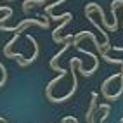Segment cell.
I'll list each match as a JSON object with an SVG mask.
<instances>
[{"label": "cell", "mask_w": 123, "mask_h": 123, "mask_svg": "<svg viewBox=\"0 0 123 123\" xmlns=\"http://www.w3.org/2000/svg\"><path fill=\"white\" fill-rule=\"evenodd\" d=\"M28 24H37V26H40V28H49L50 24H49V19H45V21H38V19H35V18H28V19H23L18 26H14V28H9V26H4V24H0V30L2 31H14V33H21V31L28 26Z\"/></svg>", "instance_id": "6da1fadb"}, {"label": "cell", "mask_w": 123, "mask_h": 123, "mask_svg": "<svg viewBox=\"0 0 123 123\" xmlns=\"http://www.w3.org/2000/svg\"><path fill=\"white\" fill-rule=\"evenodd\" d=\"M73 19V14L71 12H66V16H64V21L59 24V26H57L54 31H52V38H54V42L55 43H64L66 42V40H71L73 38V35H66V37H59V31L62 30V28H66L68 24H69V21Z\"/></svg>", "instance_id": "7a4b0ae2"}, {"label": "cell", "mask_w": 123, "mask_h": 123, "mask_svg": "<svg viewBox=\"0 0 123 123\" xmlns=\"http://www.w3.org/2000/svg\"><path fill=\"white\" fill-rule=\"evenodd\" d=\"M26 38H28V42H31V45H33V50H35V52H33V55H31L30 59H19V61H18V62H19V66H23V68H24V66H28V64H31V62H35V61H37V57H38V54H40V47H38V43H37V40L31 37V35H28Z\"/></svg>", "instance_id": "3957f363"}, {"label": "cell", "mask_w": 123, "mask_h": 123, "mask_svg": "<svg viewBox=\"0 0 123 123\" xmlns=\"http://www.w3.org/2000/svg\"><path fill=\"white\" fill-rule=\"evenodd\" d=\"M97 97H99V94H97V92H92V101H90V106H88L87 114H85L87 123H94V111H95V108H97Z\"/></svg>", "instance_id": "277c9868"}, {"label": "cell", "mask_w": 123, "mask_h": 123, "mask_svg": "<svg viewBox=\"0 0 123 123\" xmlns=\"http://www.w3.org/2000/svg\"><path fill=\"white\" fill-rule=\"evenodd\" d=\"M85 16L88 18V21L94 24V28H97V30H99L101 33H102V37H104V42H102V50H104V49H108V47H109V37H108V31L101 30V24H99V23H95V21H94V18H90V14H85Z\"/></svg>", "instance_id": "5b68a950"}, {"label": "cell", "mask_w": 123, "mask_h": 123, "mask_svg": "<svg viewBox=\"0 0 123 123\" xmlns=\"http://www.w3.org/2000/svg\"><path fill=\"white\" fill-rule=\"evenodd\" d=\"M120 75H121V71H120V73H114V75H111L109 78H106V80H104V83L101 85V94H102V95H104V94H108V87H109V83H111V81H114L116 78H120Z\"/></svg>", "instance_id": "8992f818"}, {"label": "cell", "mask_w": 123, "mask_h": 123, "mask_svg": "<svg viewBox=\"0 0 123 123\" xmlns=\"http://www.w3.org/2000/svg\"><path fill=\"white\" fill-rule=\"evenodd\" d=\"M47 0H24L23 2V11L28 12L30 7H35V5H40V4H45Z\"/></svg>", "instance_id": "52a82bcc"}, {"label": "cell", "mask_w": 123, "mask_h": 123, "mask_svg": "<svg viewBox=\"0 0 123 123\" xmlns=\"http://www.w3.org/2000/svg\"><path fill=\"white\" fill-rule=\"evenodd\" d=\"M18 38H19V33H16V35L9 40V42H7V45H4V55H7V54L11 52V47H12L16 42H18Z\"/></svg>", "instance_id": "ba28073f"}, {"label": "cell", "mask_w": 123, "mask_h": 123, "mask_svg": "<svg viewBox=\"0 0 123 123\" xmlns=\"http://www.w3.org/2000/svg\"><path fill=\"white\" fill-rule=\"evenodd\" d=\"M64 121H68V123H69V121H73V123H78V120H76L75 116H66V118H64Z\"/></svg>", "instance_id": "9c48e42d"}]
</instances>
